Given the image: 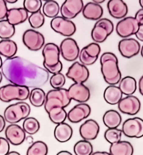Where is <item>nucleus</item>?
Segmentation results:
<instances>
[{
    "label": "nucleus",
    "instance_id": "f257e3e1",
    "mask_svg": "<svg viewBox=\"0 0 143 155\" xmlns=\"http://www.w3.org/2000/svg\"><path fill=\"white\" fill-rule=\"evenodd\" d=\"M1 70L11 83L28 88L41 87L49 78V74L45 68L19 56L6 58Z\"/></svg>",
    "mask_w": 143,
    "mask_h": 155
},
{
    "label": "nucleus",
    "instance_id": "f03ea898",
    "mask_svg": "<svg viewBox=\"0 0 143 155\" xmlns=\"http://www.w3.org/2000/svg\"><path fill=\"white\" fill-rule=\"evenodd\" d=\"M101 71L106 82L110 85L118 84L121 79V73L116 55L111 52H105L100 58Z\"/></svg>",
    "mask_w": 143,
    "mask_h": 155
},
{
    "label": "nucleus",
    "instance_id": "7ed1b4c3",
    "mask_svg": "<svg viewBox=\"0 0 143 155\" xmlns=\"http://www.w3.org/2000/svg\"><path fill=\"white\" fill-rule=\"evenodd\" d=\"M60 54L59 47L54 43H48L43 47V66L49 73L56 74L62 70L63 64L60 61Z\"/></svg>",
    "mask_w": 143,
    "mask_h": 155
},
{
    "label": "nucleus",
    "instance_id": "20e7f679",
    "mask_svg": "<svg viewBox=\"0 0 143 155\" xmlns=\"http://www.w3.org/2000/svg\"><path fill=\"white\" fill-rule=\"evenodd\" d=\"M71 101L68 95V90L63 88L51 90L46 94L44 104L45 110L48 112L53 107L65 108L71 104Z\"/></svg>",
    "mask_w": 143,
    "mask_h": 155
},
{
    "label": "nucleus",
    "instance_id": "39448f33",
    "mask_svg": "<svg viewBox=\"0 0 143 155\" xmlns=\"http://www.w3.org/2000/svg\"><path fill=\"white\" fill-rule=\"evenodd\" d=\"M30 94L29 88L14 84H9L0 87V100L9 102L13 100L25 101Z\"/></svg>",
    "mask_w": 143,
    "mask_h": 155
},
{
    "label": "nucleus",
    "instance_id": "423d86ee",
    "mask_svg": "<svg viewBox=\"0 0 143 155\" xmlns=\"http://www.w3.org/2000/svg\"><path fill=\"white\" fill-rule=\"evenodd\" d=\"M30 106L26 102H18L10 105L4 111V118L5 121L15 124L27 118L30 114Z\"/></svg>",
    "mask_w": 143,
    "mask_h": 155
},
{
    "label": "nucleus",
    "instance_id": "0eeeda50",
    "mask_svg": "<svg viewBox=\"0 0 143 155\" xmlns=\"http://www.w3.org/2000/svg\"><path fill=\"white\" fill-rule=\"evenodd\" d=\"M114 30L113 22L107 18H101L96 22L91 31L92 40L102 43L112 34Z\"/></svg>",
    "mask_w": 143,
    "mask_h": 155
},
{
    "label": "nucleus",
    "instance_id": "6e6552de",
    "mask_svg": "<svg viewBox=\"0 0 143 155\" xmlns=\"http://www.w3.org/2000/svg\"><path fill=\"white\" fill-rule=\"evenodd\" d=\"M123 134L129 138H140L143 137V120L134 117L126 120L123 123Z\"/></svg>",
    "mask_w": 143,
    "mask_h": 155
},
{
    "label": "nucleus",
    "instance_id": "1a4fd4ad",
    "mask_svg": "<svg viewBox=\"0 0 143 155\" xmlns=\"http://www.w3.org/2000/svg\"><path fill=\"white\" fill-rule=\"evenodd\" d=\"M23 41L29 50L38 51L44 45L45 38L40 32L29 29L25 31L23 34Z\"/></svg>",
    "mask_w": 143,
    "mask_h": 155
},
{
    "label": "nucleus",
    "instance_id": "9d476101",
    "mask_svg": "<svg viewBox=\"0 0 143 155\" xmlns=\"http://www.w3.org/2000/svg\"><path fill=\"white\" fill-rule=\"evenodd\" d=\"M51 26L55 32L66 37L73 36L76 31V26L73 22L61 16L53 18Z\"/></svg>",
    "mask_w": 143,
    "mask_h": 155
},
{
    "label": "nucleus",
    "instance_id": "9b49d317",
    "mask_svg": "<svg viewBox=\"0 0 143 155\" xmlns=\"http://www.w3.org/2000/svg\"><path fill=\"white\" fill-rule=\"evenodd\" d=\"M59 49L62 57L66 61L72 62L78 58L80 53L78 45L72 38H67L62 41Z\"/></svg>",
    "mask_w": 143,
    "mask_h": 155
},
{
    "label": "nucleus",
    "instance_id": "f8f14e48",
    "mask_svg": "<svg viewBox=\"0 0 143 155\" xmlns=\"http://www.w3.org/2000/svg\"><path fill=\"white\" fill-rule=\"evenodd\" d=\"M139 27V25L134 17H125L117 24L116 32L120 37L127 38L135 35Z\"/></svg>",
    "mask_w": 143,
    "mask_h": 155
},
{
    "label": "nucleus",
    "instance_id": "ddd939ff",
    "mask_svg": "<svg viewBox=\"0 0 143 155\" xmlns=\"http://www.w3.org/2000/svg\"><path fill=\"white\" fill-rule=\"evenodd\" d=\"M101 52V47L97 43H91L82 48L79 58L82 64L85 66L93 64L97 60Z\"/></svg>",
    "mask_w": 143,
    "mask_h": 155
},
{
    "label": "nucleus",
    "instance_id": "4468645a",
    "mask_svg": "<svg viewBox=\"0 0 143 155\" xmlns=\"http://www.w3.org/2000/svg\"><path fill=\"white\" fill-rule=\"evenodd\" d=\"M66 76L75 83L83 84L88 80L89 72L85 65L75 62L68 68Z\"/></svg>",
    "mask_w": 143,
    "mask_h": 155
},
{
    "label": "nucleus",
    "instance_id": "2eb2a0df",
    "mask_svg": "<svg viewBox=\"0 0 143 155\" xmlns=\"http://www.w3.org/2000/svg\"><path fill=\"white\" fill-rule=\"evenodd\" d=\"M84 7L82 0H66L61 7V17L67 20L75 18L82 12Z\"/></svg>",
    "mask_w": 143,
    "mask_h": 155
},
{
    "label": "nucleus",
    "instance_id": "dca6fc26",
    "mask_svg": "<svg viewBox=\"0 0 143 155\" xmlns=\"http://www.w3.org/2000/svg\"><path fill=\"white\" fill-rule=\"evenodd\" d=\"M120 111L126 115H135L141 109V102L138 98L133 95L122 98L118 104Z\"/></svg>",
    "mask_w": 143,
    "mask_h": 155
},
{
    "label": "nucleus",
    "instance_id": "f3484780",
    "mask_svg": "<svg viewBox=\"0 0 143 155\" xmlns=\"http://www.w3.org/2000/svg\"><path fill=\"white\" fill-rule=\"evenodd\" d=\"M120 53L123 57L130 58L136 56L140 51V44L133 38H124L120 41L118 45Z\"/></svg>",
    "mask_w": 143,
    "mask_h": 155
},
{
    "label": "nucleus",
    "instance_id": "a211bd4d",
    "mask_svg": "<svg viewBox=\"0 0 143 155\" xmlns=\"http://www.w3.org/2000/svg\"><path fill=\"white\" fill-rule=\"evenodd\" d=\"M68 95L72 100L85 103L90 98L91 93L88 87L83 84L75 83L68 89Z\"/></svg>",
    "mask_w": 143,
    "mask_h": 155
},
{
    "label": "nucleus",
    "instance_id": "6ab92c4d",
    "mask_svg": "<svg viewBox=\"0 0 143 155\" xmlns=\"http://www.w3.org/2000/svg\"><path fill=\"white\" fill-rule=\"evenodd\" d=\"M91 113L89 105L85 103H81L75 105L67 114L69 121L74 124H77L87 118Z\"/></svg>",
    "mask_w": 143,
    "mask_h": 155
},
{
    "label": "nucleus",
    "instance_id": "aec40b11",
    "mask_svg": "<svg viewBox=\"0 0 143 155\" xmlns=\"http://www.w3.org/2000/svg\"><path fill=\"white\" fill-rule=\"evenodd\" d=\"M5 136L8 141L14 146L21 145L26 138V134L23 128L15 124L7 126Z\"/></svg>",
    "mask_w": 143,
    "mask_h": 155
},
{
    "label": "nucleus",
    "instance_id": "412c9836",
    "mask_svg": "<svg viewBox=\"0 0 143 155\" xmlns=\"http://www.w3.org/2000/svg\"><path fill=\"white\" fill-rule=\"evenodd\" d=\"M99 126L97 122L89 119L85 121L79 128V134L83 140L92 141L95 140L99 135Z\"/></svg>",
    "mask_w": 143,
    "mask_h": 155
},
{
    "label": "nucleus",
    "instance_id": "4be33fe9",
    "mask_svg": "<svg viewBox=\"0 0 143 155\" xmlns=\"http://www.w3.org/2000/svg\"><path fill=\"white\" fill-rule=\"evenodd\" d=\"M110 15L116 19H121L128 13V7L122 0H110L107 3Z\"/></svg>",
    "mask_w": 143,
    "mask_h": 155
},
{
    "label": "nucleus",
    "instance_id": "5701e85b",
    "mask_svg": "<svg viewBox=\"0 0 143 155\" xmlns=\"http://www.w3.org/2000/svg\"><path fill=\"white\" fill-rule=\"evenodd\" d=\"M6 18L11 25H18L27 20L28 12L24 8H11L8 10Z\"/></svg>",
    "mask_w": 143,
    "mask_h": 155
},
{
    "label": "nucleus",
    "instance_id": "b1692460",
    "mask_svg": "<svg viewBox=\"0 0 143 155\" xmlns=\"http://www.w3.org/2000/svg\"><path fill=\"white\" fill-rule=\"evenodd\" d=\"M83 16L89 20H99L103 14V10L99 5L89 2L85 5L82 10Z\"/></svg>",
    "mask_w": 143,
    "mask_h": 155
},
{
    "label": "nucleus",
    "instance_id": "393cba45",
    "mask_svg": "<svg viewBox=\"0 0 143 155\" xmlns=\"http://www.w3.org/2000/svg\"><path fill=\"white\" fill-rule=\"evenodd\" d=\"M55 139L59 142L64 143L68 141L73 135V129L68 124L62 122L58 124L54 131Z\"/></svg>",
    "mask_w": 143,
    "mask_h": 155
},
{
    "label": "nucleus",
    "instance_id": "a878e982",
    "mask_svg": "<svg viewBox=\"0 0 143 155\" xmlns=\"http://www.w3.org/2000/svg\"><path fill=\"white\" fill-rule=\"evenodd\" d=\"M110 153L111 155H133L134 148L129 142L120 141L111 144Z\"/></svg>",
    "mask_w": 143,
    "mask_h": 155
},
{
    "label": "nucleus",
    "instance_id": "bb28decb",
    "mask_svg": "<svg viewBox=\"0 0 143 155\" xmlns=\"http://www.w3.org/2000/svg\"><path fill=\"white\" fill-rule=\"evenodd\" d=\"M123 95L119 87L115 85H110L104 91L103 98L107 104L115 105L118 104L123 98Z\"/></svg>",
    "mask_w": 143,
    "mask_h": 155
},
{
    "label": "nucleus",
    "instance_id": "cd10ccee",
    "mask_svg": "<svg viewBox=\"0 0 143 155\" xmlns=\"http://www.w3.org/2000/svg\"><path fill=\"white\" fill-rule=\"evenodd\" d=\"M103 122L108 128H117L122 122V118L117 111L110 110L103 115Z\"/></svg>",
    "mask_w": 143,
    "mask_h": 155
},
{
    "label": "nucleus",
    "instance_id": "c85d7f7f",
    "mask_svg": "<svg viewBox=\"0 0 143 155\" xmlns=\"http://www.w3.org/2000/svg\"><path fill=\"white\" fill-rule=\"evenodd\" d=\"M123 94L126 96L133 95L137 89L136 80L131 76H126L120 81L119 86Z\"/></svg>",
    "mask_w": 143,
    "mask_h": 155
},
{
    "label": "nucleus",
    "instance_id": "c756f323",
    "mask_svg": "<svg viewBox=\"0 0 143 155\" xmlns=\"http://www.w3.org/2000/svg\"><path fill=\"white\" fill-rule=\"evenodd\" d=\"M17 46L15 42L11 40L0 41V54L5 58H11L17 53Z\"/></svg>",
    "mask_w": 143,
    "mask_h": 155
},
{
    "label": "nucleus",
    "instance_id": "7c9ffc66",
    "mask_svg": "<svg viewBox=\"0 0 143 155\" xmlns=\"http://www.w3.org/2000/svg\"><path fill=\"white\" fill-rule=\"evenodd\" d=\"M29 100L31 104L35 107H41L44 104L46 94L40 88H34L29 94Z\"/></svg>",
    "mask_w": 143,
    "mask_h": 155
},
{
    "label": "nucleus",
    "instance_id": "2f4dec72",
    "mask_svg": "<svg viewBox=\"0 0 143 155\" xmlns=\"http://www.w3.org/2000/svg\"><path fill=\"white\" fill-rule=\"evenodd\" d=\"M47 113L51 121L55 124L64 122L67 118V113L63 107H53Z\"/></svg>",
    "mask_w": 143,
    "mask_h": 155
},
{
    "label": "nucleus",
    "instance_id": "473e14b6",
    "mask_svg": "<svg viewBox=\"0 0 143 155\" xmlns=\"http://www.w3.org/2000/svg\"><path fill=\"white\" fill-rule=\"evenodd\" d=\"M43 11L45 16L49 18L57 17L60 11V7L57 2L50 0L45 2L43 7Z\"/></svg>",
    "mask_w": 143,
    "mask_h": 155
},
{
    "label": "nucleus",
    "instance_id": "72a5a7b5",
    "mask_svg": "<svg viewBox=\"0 0 143 155\" xmlns=\"http://www.w3.org/2000/svg\"><path fill=\"white\" fill-rule=\"evenodd\" d=\"M74 152L76 155H91L93 153V146L87 140L77 142L74 146Z\"/></svg>",
    "mask_w": 143,
    "mask_h": 155
},
{
    "label": "nucleus",
    "instance_id": "f704fd0d",
    "mask_svg": "<svg viewBox=\"0 0 143 155\" xmlns=\"http://www.w3.org/2000/svg\"><path fill=\"white\" fill-rule=\"evenodd\" d=\"M15 33V26L7 20L0 21V38L2 40H10Z\"/></svg>",
    "mask_w": 143,
    "mask_h": 155
},
{
    "label": "nucleus",
    "instance_id": "c9c22d12",
    "mask_svg": "<svg viewBox=\"0 0 143 155\" xmlns=\"http://www.w3.org/2000/svg\"><path fill=\"white\" fill-rule=\"evenodd\" d=\"M48 148L44 142L38 141L34 142L27 150V155H46L48 154Z\"/></svg>",
    "mask_w": 143,
    "mask_h": 155
},
{
    "label": "nucleus",
    "instance_id": "e433bc0d",
    "mask_svg": "<svg viewBox=\"0 0 143 155\" xmlns=\"http://www.w3.org/2000/svg\"><path fill=\"white\" fill-rule=\"evenodd\" d=\"M40 125L38 120L34 117H27L23 122V128L29 135H33L38 132Z\"/></svg>",
    "mask_w": 143,
    "mask_h": 155
},
{
    "label": "nucleus",
    "instance_id": "4c0bfd02",
    "mask_svg": "<svg viewBox=\"0 0 143 155\" xmlns=\"http://www.w3.org/2000/svg\"><path fill=\"white\" fill-rule=\"evenodd\" d=\"M122 135L123 131L117 128H108L105 132L104 136L107 141L113 144L121 141Z\"/></svg>",
    "mask_w": 143,
    "mask_h": 155
},
{
    "label": "nucleus",
    "instance_id": "58836bf2",
    "mask_svg": "<svg viewBox=\"0 0 143 155\" xmlns=\"http://www.w3.org/2000/svg\"><path fill=\"white\" fill-rule=\"evenodd\" d=\"M29 22L32 28L35 29L39 28L44 24V16L41 13V11H39L37 12L31 14L29 17Z\"/></svg>",
    "mask_w": 143,
    "mask_h": 155
},
{
    "label": "nucleus",
    "instance_id": "ea45409f",
    "mask_svg": "<svg viewBox=\"0 0 143 155\" xmlns=\"http://www.w3.org/2000/svg\"><path fill=\"white\" fill-rule=\"evenodd\" d=\"M42 6V2L40 0H25L24 1V8L27 12L34 14L40 11Z\"/></svg>",
    "mask_w": 143,
    "mask_h": 155
},
{
    "label": "nucleus",
    "instance_id": "a19ab883",
    "mask_svg": "<svg viewBox=\"0 0 143 155\" xmlns=\"http://www.w3.org/2000/svg\"><path fill=\"white\" fill-rule=\"evenodd\" d=\"M65 81V75L59 72L51 76L50 78V84L54 89H59L64 86Z\"/></svg>",
    "mask_w": 143,
    "mask_h": 155
},
{
    "label": "nucleus",
    "instance_id": "79ce46f5",
    "mask_svg": "<svg viewBox=\"0 0 143 155\" xmlns=\"http://www.w3.org/2000/svg\"><path fill=\"white\" fill-rule=\"evenodd\" d=\"M10 151V145L7 139L0 137V155H6Z\"/></svg>",
    "mask_w": 143,
    "mask_h": 155
},
{
    "label": "nucleus",
    "instance_id": "37998d69",
    "mask_svg": "<svg viewBox=\"0 0 143 155\" xmlns=\"http://www.w3.org/2000/svg\"><path fill=\"white\" fill-rule=\"evenodd\" d=\"M8 8L6 1L0 0V21L6 17Z\"/></svg>",
    "mask_w": 143,
    "mask_h": 155
},
{
    "label": "nucleus",
    "instance_id": "c03bdc74",
    "mask_svg": "<svg viewBox=\"0 0 143 155\" xmlns=\"http://www.w3.org/2000/svg\"><path fill=\"white\" fill-rule=\"evenodd\" d=\"M135 20L137 21V22H138V24L139 25H143V9H140L138 11L136 14L135 17Z\"/></svg>",
    "mask_w": 143,
    "mask_h": 155
},
{
    "label": "nucleus",
    "instance_id": "a18cd8bd",
    "mask_svg": "<svg viewBox=\"0 0 143 155\" xmlns=\"http://www.w3.org/2000/svg\"><path fill=\"white\" fill-rule=\"evenodd\" d=\"M135 35L139 40L143 42V25H139V29Z\"/></svg>",
    "mask_w": 143,
    "mask_h": 155
},
{
    "label": "nucleus",
    "instance_id": "49530a36",
    "mask_svg": "<svg viewBox=\"0 0 143 155\" xmlns=\"http://www.w3.org/2000/svg\"><path fill=\"white\" fill-rule=\"evenodd\" d=\"M5 126H6V121L4 117L0 115V133L3 131Z\"/></svg>",
    "mask_w": 143,
    "mask_h": 155
},
{
    "label": "nucleus",
    "instance_id": "de8ad7c7",
    "mask_svg": "<svg viewBox=\"0 0 143 155\" xmlns=\"http://www.w3.org/2000/svg\"><path fill=\"white\" fill-rule=\"evenodd\" d=\"M139 89L140 94L143 96V75L140 78L139 81Z\"/></svg>",
    "mask_w": 143,
    "mask_h": 155
},
{
    "label": "nucleus",
    "instance_id": "09e8293b",
    "mask_svg": "<svg viewBox=\"0 0 143 155\" xmlns=\"http://www.w3.org/2000/svg\"><path fill=\"white\" fill-rule=\"evenodd\" d=\"M92 155H110V153L107 152H96L95 153H92Z\"/></svg>",
    "mask_w": 143,
    "mask_h": 155
},
{
    "label": "nucleus",
    "instance_id": "8fccbe9b",
    "mask_svg": "<svg viewBox=\"0 0 143 155\" xmlns=\"http://www.w3.org/2000/svg\"><path fill=\"white\" fill-rule=\"evenodd\" d=\"M58 155H72L71 153L67 151H61L58 152L57 153Z\"/></svg>",
    "mask_w": 143,
    "mask_h": 155
},
{
    "label": "nucleus",
    "instance_id": "3c124183",
    "mask_svg": "<svg viewBox=\"0 0 143 155\" xmlns=\"http://www.w3.org/2000/svg\"><path fill=\"white\" fill-rule=\"evenodd\" d=\"M105 1V0H99V1L94 0V1H92V2H93V3H95V4H98V5H99V4H102L103 2H104Z\"/></svg>",
    "mask_w": 143,
    "mask_h": 155
},
{
    "label": "nucleus",
    "instance_id": "603ef678",
    "mask_svg": "<svg viewBox=\"0 0 143 155\" xmlns=\"http://www.w3.org/2000/svg\"><path fill=\"white\" fill-rule=\"evenodd\" d=\"M25 139H26V141H27L29 143H32V142H33V138L31 136H28V137H27Z\"/></svg>",
    "mask_w": 143,
    "mask_h": 155
},
{
    "label": "nucleus",
    "instance_id": "864d4df0",
    "mask_svg": "<svg viewBox=\"0 0 143 155\" xmlns=\"http://www.w3.org/2000/svg\"><path fill=\"white\" fill-rule=\"evenodd\" d=\"M7 155H20V153H19V152H17L15 151H12V152H9V153H8V154Z\"/></svg>",
    "mask_w": 143,
    "mask_h": 155
},
{
    "label": "nucleus",
    "instance_id": "5fc2aeb1",
    "mask_svg": "<svg viewBox=\"0 0 143 155\" xmlns=\"http://www.w3.org/2000/svg\"><path fill=\"white\" fill-rule=\"evenodd\" d=\"M6 2L9 3V4H15V3H16V2H17V0H12V1L7 0V1H6Z\"/></svg>",
    "mask_w": 143,
    "mask_h": 155
},
{
    "label": "nucleus",
    "instance_id": "6e6d98bb",
    "mask_svg": "<svg viewBox=\"0 0 143 155\" xmlns=\"http://www.w3.org/2000/svg\"><path fill=\"white\" fill-rule=\"evenodd\" d=\"M139 4L140 6L142 7V8L143 9V0H140Z\"/></svg>",
    "mask_w": 143,
    "mask_h": 155
},
{
    "label": "nucleus",
    "instance_id": "4d7b16f0",
    "mask_svg": "<svg viewBox=\"0 0 143 155\" xmlns=\"http://www.w3.org/2000/svg\"><path fill=\"white\" fill-rule=\"evenodd\" d=\"M2 63H3V62H2V58H1V56H0V69L1 68L2 65Z\"/></svg>",
    "mask_w": 143,
    "mask_h": 155
},
{
    "label": "nucleus",
    "instance_id": "13d9d810",
    "mask_svg": "<svg viewBox=\"0 0 143 155\" xmlns=\"http://www.w3.org/2000/svg\"><path fill=\"white\" fill-rule=\"evenodd\" d=\"M2 80V73L0 72V84H1Z\"/></svg>",
    "mask_w": 143,
    "mask_h": 155
},
{
    "label": "nucleus",
    "instance_id": "bf43d9fd",
    "mask_svg": "<svg viewBox=\"0 0 143 155\" xmlns=\"http://www.w3.org/2000/svg\"><path fill=\"white\" fill-rule=\"evenodd\" d=\"M141 55L143 58V46L141 47Z\"/></svg>",
    "mask_w": 143,
    "mask_h": 155
}]
</instances>
